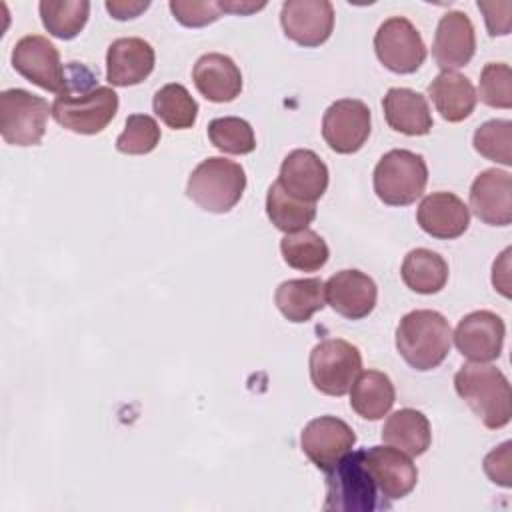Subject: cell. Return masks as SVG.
<instances>
[{
    "label": "cell",
    "instance_id": "cell-1",
    "mask_svg": "<svg viewBox=\"0 0 512 512\" xmlns=\"http://www.w3.org/2000/svg\"><path fill=\"white\" fill-rule=\"evenodd\" d=\"M118 112V94L98 84V72L82 62L66 64L62 92L52 102V118L74 134L102 132Z\"/></svg>",
    "mask_w": 512,
    "mask_h": 512
},
{
    "label": "cell",
    "instance_id": "cell-2",
    "mask_svg": "<svg viewBox=\"0 0 512 512\" xmlns=\"http://www.w3.org/2000/svg\"><path fill=\"white\" fill-rule=\"evenodd\" d=\"M454 388L486 428L498 430L510 422V382L496 366L486 362L464 364L454 374Z\"/></svg>",
    "mask_w": 512,
    "mask_h": 512
},
{
    "label": "cell",
    "instance_id": "cell-3",
    "mask_svg": "<svg viewBox=\"0 0 512 512\" xmlns=\"http://www.w3.org/2000/svg\"><path fill=\"white\" fill-rule=\"evenodd\" d=\"M452 346V328L436 310H412L396 326V350L408 366L420 372L438 368Z\"/></svg>",
    "mask_w": 512,
    "mask_h": 512
},
{
    "label": "cell",
    "instance_id": "cell-4",
    "mask_svg": "<svg viewBox=\"0 0 512 512\" xmlns=\"http://www.w3.org/2000/svg\"><path fill=\"white\" fill-rule=\"evenodd\" d=\"M388 508L390 500L380 494L364 462V448L356 452L350 450L326 472L324 510L374 512Z\"/></svg>",
    "mask_w": 512,
    "mask_h": 512
},
{
    "label": "cell",
    "instance_id": "cell-5",
    "mask_svg": "<svg viewBox=\"0 0 512 512\" xmlns=\"http://www.w3.org/2000/svg\"><path fill=\"white\" fill-rule=\"evenodd\" d=\"M246 190L244 168L228 158L210 156L188 176L186 196L212 214L230 212Z\"/></svg>",
    "mask_w": 512,
    "mask_h": 512
},
{
    "label": "cell",
    "instance_id": "cell-6",
    "mask_svg": "<svg viewBox=\"0 0 512 512\" xmlns=\"http://www.w3.org/2000/svg\"><path fill=\"white\" fill-rule=\"evenodd\" d=\"M374 192L388 206H408L416 202L428 182V166L422 154L394 148L386 152L374 168Z\"/></svg>",
    "mask_w": 512,
    "mask_h": 512
},
{
    "label": "cell",
    "instance_id": "cell-7",
    "mask_svg": "<svg viewBox=\"0 0 512 512\" xmlns=\"http://www.w3.org/2000/svg\"><path fill=\"white\" fill-rule=\"evenodd\" d=\"M52 106L42 98L22 88L0 92V134L12 146L40 144Z\"/></svg>",
    "mask_w": 512,
    "mask_h": 512
},
{
    "label": "cell",
    "instance_id": "cell-8",
    "mask_svg": "<svg viewBox=\"0 0 512 512\" xmlns=\"http://www.w3.org/2000/svg\"><path fill=\"white\" fill-rule=\"evenodd\" d=\"M308 368L310 380L318 392L344 396L362 372V354L354 344L342 338H326L312 348Z\"/></svg>",
    "mask_w": 512,
    "mask_h": 512
},
{
    "label": "cell",
    "instance_id": "cell-9",
    "mask_svg": "<svg viewBox=\"0 0 512 512\" xmlns=\"http://www.w3.org/2000/svg\"><path fill=\"white\" fill-rule=\"evenodd\" d=\"M378 60L394 74H412L426 60V44L416 26L404 16L384 20L374 34Z\"/></svg>",
    "mask_w": 512,
    "mask_h": 512
},
{
    "label": "cell",
    "instance_id": "cell-10",
    "mask_svg": "<svg viewBox=\"0 0 512 512\" xmlns=\"http://www.w3.org/2000/svg\"><path fill=\"white\" fill-rule=\"evenodd\" d=\"M12 66L28 82L42 90L60 94L66 80V66L58 48L40 34L22 36L12 48Z\"/></svg>",
    "mask_w": 512,
    "mask_h": 512
},
{
    "label": "cell",
    "instance_id": "cell-11",
    "mask_svg": "<svg viewBox=\"0 0 512 512\" xmlns=\"http://www.w3.org/2000/svg\"><path fill=\"white\" fill-rule=\"evenodd\" d=\"M370 128V108L356 98L336 100L322 116V138L336 154L358 152L366 144Z\"/></svg>",
    "mask_w": 512,
    "mask_h": 512
},
{
    "label": "cell",
    "instance_id": "cell-12",
    "mask_svg": "<svg viewBox=\"0 0 512 512\" xmlns=\"http://www.w3.org/2000/svg\"><path fill=\"white\" fill-rule=\"evenodd\" d=\"M354 444V430L336 416H318L310 420L300 434L302 452L322 472H328Z\"/></svg>",
    "mask_w": 512,
    "mask_h": 512
},
{
    "label": "cell",
    "instance_id": "cell-13",
    "mask_svg": "<svg viewBox=\"0 0 512 512\" xmlns=\"http://www.w3.org/2000/svg\"><path fill=\"white\" fill-rule=\"evenodd\" d=\"M504 336L506 324L496 312L476 310L458 322L452 340L470 362H492L502 354Z\"/></svg>",
    "mask_w": 512,
    "mask_h": 512
},
{
    "label": "cell",
    "instance_id": "cell-14",
    "mask_svg": "<svg viewBox=\"0 0 512 512\" xmlns=\"http://www.w3.org/2000/svg\"><path fill=\"white\" fill-rule=\"evenodd\" d=\"M280 24L286 38L298 46L316 48L334 30V6L328 0H288L282 4Z\"/></svg>",
    "mask_w": 512,
    "mask_h": 512
},
{
    "label": "cell",
    "instance_id": "cell-15",
    "mask_svg": "<svg viewBox=\"0 0 512 512\" xmlns=\"http://www.w3.org/2000/svg\"><path fill=\"white\" fill-rule=\"evenodd\" d=\"M364 462L386 500L408 496L418 482V468L408 454L394 446L364 448Z\"/></svg>",
    "mask_w": 512,
    "mask_h": 512
},
{
    "label": "cell",
    "instance_id": "cell-16",
    "mask_svg": "<svg viewBox=\"0 0 512 512\" xmlns=\"http://www.w3.org/2000/svg\"><path fill=\"white\" fill-rule=\"evenodd\" d=\"M324 296L336 314L348 320H362L374 310L378 288L368 274L348 268L324 282Z\"/></svg>",
    "mask_w": 512,
    "mask_h": 512
},
{
    "label": "cell",
    "instance_id": "cell-17",
    "mask_svg": "<svg viewBox=\"0 0 512 512\" xmlns=\"http://www.w3.org/2000/svg\"><path fill=\"white\" fill-rule=\"evenodd\" d=\"M276 182L290 196L316 204L328 188V166L314 150L296 148L282 160Z\"/></svg>",
    "mask_w": 512,
    "mask_h": 512
},
{
    "label": "cell",
    "instance_id": "cell-18",
    "mask_svg": "<svg viewBox=\"0 0 512 512\" xmlns=\"http://www.w3.org/2000/svg\"><path fill=\"white\" fill-rule=\"evenodd\" d=\"M470 208L488 226L512 222V178L506 170H482L470 186Z\"/></svg>",
    "mask_w": 512,
    "mask_h": 512
},
{
    "label": "cell",
    "instance_id": "cell-19",
    "mask_svg": "<svg viewBox=\"0 0 512 512\" xmlns=\"http://www.w3.org/2000/svg\"><path fill=\"white\" fill-rule=\"evenodd\" d=\"M476 52L474 26L466 12H446L434 32L432 58L444 70H456L466 66Z\"/></svg>",
    "mask_w": 512,
    "mask_h": 512
},
{
    "label": "cell",
    "instance_id": "cell-20",
    "mask_svg": "<svg viewBox=\"0 0 512 512\" xmlns=\"http://www.w3.org/2000/svg\"><path fill=\"white\" fill-rule=\"evenodd\" d=\"M156 64V52L150 42L138 36L118 38L106 52V80L112 86H136L144 82Z\"/></svg>",
    "mask_w": 512,
    "mask_h": 512
},
{
    "label": "cell",
    "instance_id": "cell-21",
    "mask_svg": "<svg viewBox=\"0 0 512 512\" xmlns=\"http://www.w3.org/2000/svg\"><path fill=\"white\" fill-rule=\"evenodd\" d=\"M416 222L432 238L454 240L468 230L470 210L452 192H432L422 198L416 210Z\"/></svg>",
    "mask_w": 512,
    "mask_h": 512
},
{
    "label": "cell",
    "instance_id": "cell-22",
    "mask_svg": "<svg viewBox=\"0 0 512 512\" xmlns=\"http://www.w3.org/2000/svg\"><path fill=\"white\" fill-rule=\"evenodd\" d=\"M192 80L196 90L210 102H232L242 92V72L236 62L220 52L202 54L194 68Z\"/></svg>",
    "mask_w": 512,
    "mask_h": 512
},
{
    "label": "cell",
    "instance_id": "cell-23",
    "mask_svg": "<svg viewBox=\"0 0 512 512\" xmlns=\"http://www.w3.org/2000/svg\"><path fill=\"white\" fill-rule=\"evenodd\" d=\"M386 124L406 136H426L432 126V110L424 94L410 88H390L382 98Z\"/></svg>",
    "mask_w": 512,
    "mask_h": 512
},
{
    "label": "cell",
    "instance_id": "cell-24",
    "mask_svg": "<svg viewBox=\"0 0 512 512\" xmlns=\"http://www.w3.org/2000/svg\"><path fill=\"white\" fill-rule=\"evenodd\" d=\"M428 96L436 108V112L446 122H462L476 108V88L474 84L456 70L440 72L428 84Z\"/></svg>",
    "mask_w": 512,
    "mask_h": 512
},
{
    "label": "cell",
    "instance_id": "cell-25",
    "mask_svg": "<svg viewBox=\"0 0 512 512\" xmlns=\"http://www.w3.org/2000/svg\"><path fill=\"white\" fill-rule=\"evenodd\" d=\"M350 406L364 420L384 418L396 400V390L388 374L364 370L350 386Z\"/></svg>",
    "mask_w": 512,
    "mask_h": 512
},
{
    "label": "cell",
    "instance_id": "cell-26",
    "mask_svg": "<svg viewBox=\"0 0 512 512\" xmlns=\"http://www.w3.org/2000/svg\"><path fill=\"white\" fill-rule=\"evenodd\" d=\"M382 440L408 456H422L432 444L430 422L420 410L400 408L386 418Z\"/></svg>",
    "mask_w": 512,
    "mask_h": 512
},
{
    "label": "cell",
    "instance_id": "cell-27",
    "mask_svg": "<svg viewBox=\"0 0 512 512\" xmlns=\"http://www.w3.org/2000/svg\"><path fill=\"white\" fill-rule=\"evenodd\" d=\"M274 304L280 314L296 324L308 322L326 306L324 282L320 278H294L276 288Z\"/></svg>",
    "mask_w": 512,
    "mask_h": 512
},
{
    "label": "cell",
    "instance_id": "cell-28",
    "mask_svg": "<svg viewBox=\"0 0 512 512\" xmlns=\"http://www.w3.org/2000/svg\"><path fill=\"white\" fill-rule=\"evenodd\" d=\"M402 282L416 294H436L448 282V262L434 250H410L400 268Z\"/></svg>",
    "mask_w": 512,
    "mask_h": 512
},
{
    "label": "cell",
    "instance_id": "cell-29",
    "mask_svg": "<svg viewBox=\"0 0 512 512\" xmlns=\"http://www.w3.org/2000/svg\"><path fill=\"white\" fill-rule=\"evenodd\" d=\"M40 18L48 34L60 40L76 38L88 22V0H42L38 4Z\"/></svg>",
    "mask_w": 512,
    "mask_h": 512
},
{
    "label": "cell",
    "instance_id": "cell-30",
    "mask_svg": "<svg viewBox=\"0 0 512 512\" xmlns=\"http://www.w3.org/2000/svg\"><path fill=\"white\" fill-rule=\"evenodd\" d=\"M280 252H282L284 262L290 268L302 270V272L320 270L328 262V256H330L326 240L310 228L286 234L280 240Z\"/></svg>",
    "mask_w": 512,
    "mask_h": 512
},
{
    "label": "cell",
    "instance_id": "cell-31",
    "mask_svg": "<svg viewBox=\"0 0 512 512\" xmlns=\"http://www.w3.org/2000/svg\"><path fill=\"white\" fill-rule=\"evenodd\" d=\"M266 214L278 230L290 234L308 228L316 218V204L290 196L274 182L266 192Z\"/></svg>",
    "mask_w": 512,
    "mask_h": 512
},
{
    "label": "cell",
    "instance_id": "cell-32",
    "mask_svg": "<svg viewBox=\"0 0 512 512\" xmlns=\"http://www.w3.org/2000/svg\"><path fill=\"white\" fill-rule=\"evenodd\" d=\"M154 114L172 130H188L196 124L198 102L190 96L186 86L172 82L156 90L152 98Z\"/></svg>",
    "mask_w": 512,
    "mask_h": 512
},
{
    "label": "cell",
    "instance_id": "cell-33",
    "mask_svg": "<svg viewBox=\"0 0 512 512\" xmlns=\"http://www.w3.org/2000/svg\"><path fill=\"white\" fill-rule=\"evenodd\" d=\"M208 140L224 154H250L256 148L252 126L238 116L214 118L208 124Z\"/></svg>",
    "mask_w": 512,
    "mask_h": 512
},
{
    "label": "cell",
    "instance_id": "cell-34",
    "mask_svg": "<svg viewBox=\"0 0 512 512\" xmlns=\"http://www.w3.org/2000/svg\"><path fill=\"white\" fill-rule=\"evenodd\" d=\"M474 150L486 160L512 164V122L510 120H488L476 128L472 138Z\"/></svg>",
    "mask_w": 512,
    "mask_h": 512
},
{
    "label": "cell",
    "instance_id": "cell-35",
    "mask_svg": "<svg viewBox=\"0 0 512 512\" xmlns=\"http://www.w3.org/2000/svg\"><path fill=\"white\" fill-rule=\"evenodd\" d=\"M160 144V126L148 114H130L122 134L116 138V150L130 156L150 154Z\"/></svg>",
    "mask_w": 512,
    "mask_h": 512
},
{
    "label": "cell",
    "instance_id": "cell-36",
    "mask_svg": "<svg viewBox=\"0 0 512 512\" xmlns=\"http://www.w3.org/2000/svg\"><path fill=\"white\" fill-rule=\"evenodd\" d=\"M476 98L490 108H512V70L506 62H488L482 68Z\"/></svg>",
    "mask_w": 512,
    "mask_h": 512
},
{
    "label": "cell",
    "instance_id": "cell-37",
    "mask_svg": "<svg viewBox=\"0 0 512 512\" xmlns=\"http://www.w3.org/2000/svg\"><path fill=\"white\" fill-rule=\"evenodd\" d=\"M168 8L172 16L186 28H202L222 16L218 2L210 0H170Z\"/></svg>",
    "mask_w": 512,
    "mask_h": 512
},
{
    "label": "cell",
    "instance_id": "cell-38",
    "mask_svg": "<svg viewBox=\"0 0 512 512\" xmlns=\"http://www.w3.org/2000/svg\"><path fill=\"white\" fill-rule=\"evenodd\" d=\"M512 442L506 440L504 444H500L498 448H494L492 452L486 454L484 458V472L486 476L494 482V484H500L504 488H510L512 486Z\"/></svg>",
    "mask_w": 512,
    "mask_h": 512
},
{
    "label": "cell",
    "instance_id": "cell-39",
    "mask_svg": "<svg viewBox=\"0 0 512 512\" xmlns=\"http://www.w3.org/2000/svg\"><path fill=\"white\" fill-rule=\"evenodd\" d=\"M478 10L484 14L486 28L490 36H506L510 34L512 26V2H480L478 0Z\"/></svg>",
    "mask_w": 512,
    "mask_h": 512
},
{
    "label": "cell",
    "instance_id": "cell-40",
    "mask_svg": "<svg viewBox=\"0 0 512 512\" xmlns=\"http://www.w3.org/2000/svg\"><path fill=\"white\" fill-rule=\"evenodd\" d=\"M150 2H138V0H108L106 2V10L112 14V18L116 20H132L136 16H140L144 10H148Z\"/></svg>",
    "mask_w": 512,
    "mask_h": 512
},
{
    "label": "cell",
    "instance_id": "cell-41",
    "mask_svg": "<svg viewBox=\"0 0 512 512\" xmlns=\"http://www.w3.org/2000/svg\"><path fill=\"white\" fill-rule=\"evenodd\" d=\"M510 248H506L502 254H500V258L494 262V266H492V284H494V288L502 294V296H506V298H510V276H508V270H510Z\"/></svg>",
    "mask_w": 512,
    "mask_h": 512
},
{
    "label": "cell",
    "instance_id": "cell-42",
    "mask_svg": "<svg viewBox=\"0 0 512 512\" xmlns=\"http://www.w3.org/2000/svg\"><path fill=\"white\" fill-rule=\"evenodd\" d=\"M218 8L228 14L248 16L262 8H266V2H250V0H218Z\"/></svg>",
    "mask_w": 512,
    "mask_h": 512
}]
</instances>
